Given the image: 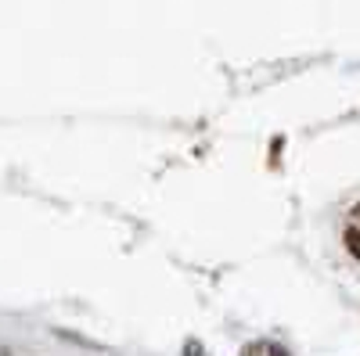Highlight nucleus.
Instances as JSON below:
<instances>
[{"mask_svg":"<svg viewBox=\"0 0 360 356\" xmlns=\"http://www.w3.org/2000/svg\"><path fill=\"white\" fill-rule=\"evenodd\" d=\"M346 245H349V252L360 259V209L349 216V227H346Z\"/></svg>","mask_w":360,"mask_h":356,"instance_id":"nucleus-1","label":"nucleus"},{"mask_svg":"<svg viewBox=\"0 0 360 356\" xmlns=\"http://www.w3.org/2000/svg\"><path fill=\"white\" fill-rule=\"evenodd\" d=\"M245 356H285L278 345H266V342H259V345H249L245 349Z\"/></svg>","mask_w":360,"mask_h":356,"instance_id":"nucleus-2","label":"nucleus"}]
</instances>
